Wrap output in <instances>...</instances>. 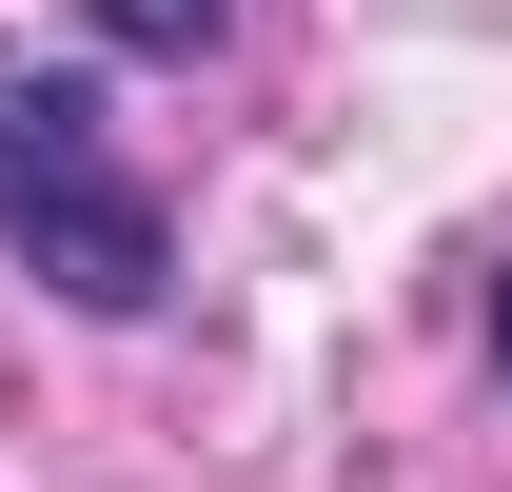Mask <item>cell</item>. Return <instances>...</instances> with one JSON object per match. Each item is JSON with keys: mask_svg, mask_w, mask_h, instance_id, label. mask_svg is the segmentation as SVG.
<instances>
[{"mask_svg": "<svg viewBox=\"0 0 512 492\" xmlns=\"http://www.w3.org/2000/svg\"><path fill=\"white\" fill-rule=\"evenodd\" d=\"M0 256L60 315H158V276H178L119 119H99V79H60V60H0Z\"/></svg>", "mask_w": 512, "mask_h": 492, "instance_id": "obj_1", "label": "cell"}, {"mask_svg": "<svg viewBox=\"0 0 512 492\" xmlns=\"http://www.w3.org/2000/svg\"><path fill=\"white\" fill-rule=\"evenodd\" d=\"M79 20H99V40H119V60H197V40H217V20H237V0H79Z\"/></svg>", "mask_w": 512, "mask_h": 492, "instance_id": "obj_2", "label": "cell"}, {"mask_svg": "<svg viewBox=\"0 0 512 492\" xmlns=\"http://www.w3.org/2000/svg\"><path fill=\"white\" fill-rule=\"evenodd\" d=\"M493 355H512V276H493Z\"/></svg>", "mask_w": 512, "mask_h": 492, "instance_id": "obj_3", "label": "cell"}]
</instances>
